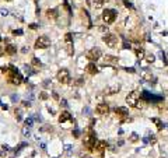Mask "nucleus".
<instances>
[{
	"instance_id": "52",
	"label": "nucleus",
	"mask_w": 168,
	"mask_h": 158,
	"mask_svg": "<svg viewBox=\"0 0 168 158\" xmlns=\"http://www.w3.org/2000/svg\"><path fill=\"white\" fill-rule=\"evenodd\" d=\"M34 3H35V4H38V0H34Z\"/></svg>"
},
{
	"instance_id": "56",
	"label": "nucleus",
	"mask_w": 168,
	"mask_h": 158,
	"mask_svg": "<svg viewBox=\"0 0 168 158\" xmlns=\"http://www.w3.org/2000/svg\"><path fill=\"white\" fill-rule=\"evenodd\" d=\"M122 2H123V0H122Z\"/></svg>"
},
{
	"instance_id": "45",
	"label": "nucleus",
	"mask_w": 168,
	"mask_h": 158,
	"mask_svg": "<svg viewBox=\"0 0 168 158\" xmlns=\"http://www.w3.org/2000/svg\"><path fill=\"white\" fill-rule=\"evenodd\" d=\"M60 105H62V106H67V101H66V99H62V101H60Z\"/></svg>"
},
{
	"instance_id": "53",
	"label": "nucleus",
	"mask_w": 168,
	"mask_h": 158,
	"mask_svg": "<svg viewBox=\"0 0 168 158\" xmlns=\"http://www.w3.org/2000/svg\"><path fill=\"white\" fill-rule=\"evenodd\" d=\"M84 158H91V157H88V155H87V157H84Z\"/></svg>"
},
{
	"instance_id": "38",
	"label": "nucleus",
	"mask_w": 168,
	"mask_h": 158,
	"mask_svg": "<svg viewBox=\"0 0 168 158\" xmlns=\"http://www.w3.org/2000/svg\"><path fill=\"white\" fill-rule=\"evenodd\" d=\"M149 143H151V144H156L157 143V139H156V136H150V139H149Z\"/></svg>"
},
{
	"instance_id": "28",
	"label": "nucleus",
	"mask_w": 168,
	"mask_h": 158,
	"mask_svg": "<svg viewBox=\"0 0 168 158\" xmlns=\"http://www.w3.org/2000/svg\"><path fill=\"white\" fill-rule=\"evenodd\" d=\"M64 41H66V42H73V35H71L70 32H67L66 35H64Z\"/></svg>"
},
{
	"instance_id": "36",
	"label": "nucleus",
	"mask_w": 168,
	"mask_h": 158,
	"mask_svg": "<svg viewBox=\"0 0 168 158\" xmlns=\"http://www.w3.org/2000/svg\"><path fill=\"white\" fill-rule=\"evenodd\" d=\"M147 62H149V63H153L154 60H156V56H154V55H149V56H147V59H146Z\"/></svg>"
},
{
	"instance_id": "34",
	"label": "nucleus",
	"mask_w": 168,
	"mask_h": 158,
	"mask_svg": "<svg viewBox=\"0 0 168 158\" xmlns=\"http://www.w3.org/2000/svg\"><path fill=\"white\" fill-rule=\"evenodd\" d=\"M123 4H125L128 9H130V10H135V7H133V4H132V3H129L128 0H123Z\"/></svg>"
},
{
	"instance_id": "37",
	"label": "nucleus",
	"mask_w": 168,
	"mask_h": 158,
	"mask_svg": "<svg viewBox=\"0 0 168 158\" xmlns=\"http://www.w3.org/2000/svg\"><path fill=\"white\" fill-rule=\"evenodd\" d=\"M24 69H25V73L27 74H34V73H35V71H34V70H31V67H28V66H25V67H24Z\"/></svg>"
},
{
	"instance_id": "32",
	"label": "nucleus",
	"mask_w": 168,
	"mask_h": 158,
	"mask_svg": "<svg viewBox=\"0 0 168 158\" xmlns=\"http://www.w3.org/2000/svg\"><path fill=\"white\" fill-rule=\"evenodd\" d=\"M32 118H28V119H25V122H24V123H25V126H27V127H31V126H32Z\"/></svg>"
},
{
	"instance_id": "19",
	"label": "nucleus",
	"mask_w": 168,
	"mask_h": 158,
	"mask_svg": "<svg viewBox=\"0 0 168 158\" xmlns=\"http://www.w3.org/2000/svg\"><path fill=\"white\" fill-rule=\"evenodd\" d=\"M150 102H154V104H160V102H163V97H161V95H153V94H151Z\"/></svg>"
},
{
	"instance_id": "12",
	"label": "nucleus",
	"mask_w": 168,
	"mask_h": 158,
	"mask_svg": "<svg viewBox=\"0 0 168 158\" xmlns=\"http://www.w3.org/2000/svg\"><path fill=\"white\" fill-rule=\"evenodd\" d=\"M119 90H121V85L115 84V85H112V87H108L107 90H105V94H107V95H112V94L119 92Z\"/></svg>"
},
{
	"instance_id": "15",
	"label": "nucleus",
	"mask_w": 168,
	"mask_h": 158,
	"mask_svg": "<svg viewBox=\"0 0 168 158\" xmlns=\"http://www.w3.org/2000/svg\"><path fill=\"white\" fill-rule=\"evenodd\" d=\"M46 17L48 18H52V20L57 18V10L56 9H48L46 10Z\"/></svg>"
},
{
	"instance_id": "11",
	"label": "nucleus",
	"mask_w": 168,
	"mask_h": 158,
	"mask_svg": "<svg viewBox=\"0 0 168 158\" xmlns=\"http://www.w3.org/2000/svg\"><path fill=\"white\" fill-rule=\"evenodd\" d=\"M85 71H87L88 74H97L98 71H99V69L95 66V63L94 62H91V63H88L87 64V67H85Z\"/></svg>"
},
{
	"instance_id": "39",
	"label": "nucleus",
	"mask_w": 168,
	"mask_h": 158,
	"mask_svg": "<svg viewBox=\"0 0 168 158\" xmlns=\"http://www.w3.org/2000/svg\"><path fill=\"white\" fill-rule=\"evenodd\" d=\"M123 48H125V49H129V48H132V43L128 42V41H125V42H123Z\"/></svg>"
},
{
	"instance_id": "42",
	"label": "nucleus",
	"mask_w": 168,
	"mask_h": 158,
	"mask_svg": "<svg viewBox=\"0 0 168 158\" xmlns=\"http://www.w3.org/2000/svg\"><path fill=\"white\" fill-rule=\"evenodd\" d=\"M6 153H7V151H6L4 148H3V146H2V147H0V158H2V157H4V155H6Z\"/></svg>"
},
{
	"instance_id": "14",
	"label": "nucleus",
	"mask_w": 168,
	"mask_h": 158,
	"mask_svg": "<svg viewBox=\"0 0 168 158\" xmlns=\"http://www.w3.org/2000/svg\"><path fill=\"white\" fill-rule=\"evenodd\" d=\"M4 52L7 53V55H10V56H13V55L17 52V46L13 45V43H10V45H7V46L4 48Z\"/></svg>"
},
{
	"instance_id": "24",
	"label": "nucleus",
	"mask_w": 168,
	"mask_h": 158,
	"mask_svg": "<svg viewBox=\"0 0 168 158\" xmlns=\"http://www.w3.org/2000/svg\"><path fill=\"white\" fill-rule=\"evenodd\" d=\"M21 133H23V136H24V137H30V136H31V132H30V129L27 127V126H25V127H23Z\"/></svg>"
},
{
	"instance_id": "29",
	"label": "nucleus",
	"mask_w": 168,
	"mask_h": 158,
	"mask_svg": "<svg viewBox=\"0 0 168 158\" xmlns=\"http://www.w3.org/2000/svg\"><path fill=\"white\" fill-rule=\"evenodd\" d=\"M14 113H16V118H17V121H21V118H23V113H21V111H20V109H16V111H14Z\"/></svg>"
},
{
	"instance_id": "26",
	"label": "nucleus",
	"mask_w": 168,
	"mask_h": 158,
	"mask_svg": "<svg viewBox=\"0 0 168 158\" xmlns=\"http://www.w3.org/2000/svg\"><path fill=\"white\" fill-rule=\"evenodd\" d=\"M136 141H139L137 133H132V134H130V143H136Z\"/></svg>"
},
{
	"instance_id": "46",
	"label": "nucleus",
	"mask_w": 168,
	"mask_h": 158,
	"mask_svg": "<svg viewBox=\"0 0 168 158\" xmlns=\"http://www.w3.org/2000/svg\"><path fill=\"white\" fill-rule=\"evenodd\" d=\"M64 150H66V151H70V150H71V146H70V144H66V146H64Z\"/></svg>"
},
{
	"instance_id": "41",
	"label": "nucleus",
	"mask_w": 168,
	"mask_h": 158,
	"mask_svg": "<svg viewBox=\"0 0 168 158\" xmlns=\"http://www.w3.org/2000/svg\"><path fill=\"white\" fill-rule=\"evenodd\" d=\"M84 83V78H77V81H76V83H74V85H81V84H83Z\"/></svg>"
},
{
	"instance_id": "49",
	"label": "nucleus",
	"mask_w": 168,
	"mask_h": 158,
	"mask_svg": "<svg viewBox=\"0 0 168 158\" xmlns=\"http://www.w3.org/2000/svg\"><path fill=\"white\" fill-rule=\"evenodd\" d=\"M3 53H4V48H3L2 45H0V56H2Z\"/></svg>"
},
{
	"instance_id": "17",
	"label": "nucleus",
	"mask_w": 168,
	"mask_h": 158,
	"mask_svg": "<svg viewBox=\"0 0 168 158\" xmlns=\"http://www.w3.org/2000/svg\"><path fill=\"white\" fill-rule=\"evenodd\" d=\"M64 49H66V52L69 56H73L74 53V49H73V42H66V46H64Z\"/></svg>"
},
{
	"instance_id": "2",
	"label": "nucleus",
	"mask_w": 168,
	"mask_h": 158,
	"mask_svg": "<svg viewBox=\"0 0 168 158\" xmlns=\"http://www.w3.org/2000/svg\"><path fill=\"white\" fill-rule=\"evenodd\" d=\"M83 144H84V146L87 147L90 151H94V150H95V146H97V137H95L94 132H90L88 134L84 136Z\"/></svg>"
},
{
	"instance_id": "10",
	"label": "nucleus",
	"mask_w": 168,
	"mask_h": 158,
	"mask_svg": "<svg viewBox=\"0 0 168 158\" xmlns=\"http://www.w3.org/2000/svg\"><path fill=\"white\" fill-rule=\"evenodd\" d=\"M95 111H97L98 115H107L109 112V106L105 104V102H101V104L97 105V108H95Z\"/></svg>"
},
{
	"instance_id": "50",
	"label": "nucleus",
	"mask_w": 168,
	"mask_h": 158,
	"mask_svg": "<svg viewBox=\"0 0 168 158\" xmlns=\"http://www.w3.org/2000/svg\"><path fill=\"white\" fill-rule=\"evenodd\" d=\"M2 14H3V16H7L9 11H7V10H2Z\"/></svg>"
},
{
	"instance_id": "16",
	"label": "nucleus",
	"mask_w": 168,
	"mask_h": 158,
	"mask_svg": "<svg viewBox=\"0 0 168 158\" xmlns=\"http://www.w3.org/2000/svg\"><path fill=\"white\" fill-rule=\"evenodd\" d=\"M107 148V141H104V140H102V141H97V146H95V150L97 151H99V153H104V150Z\"/></svg>"
},
{
	"instance_id": "30",
	"label": "nucleus",
	"mask_w": 168,
	"mask_h": 158,
	"mask_svg": "<svg viewBox=\"0 0 168 158\" xmlns=\"http://www.w3.org/2000/svg\"><path fill=\"white\" fill-rule=\"evenodd\" d=\"M63 6H64V9H66V11L69 13V14H71V7L69 6V3H67L66 0H64V2H63Z\"/></svg>"
},
{
	"instance_id": "35",
	"label": "nucleus",
	"mask_w": 168,
	"mask_h": 158,
	"mask_svg": "<svg viewBox=\"0 0 168 158\" xmlns=\"http://www.w3.org/2000/svg\"><path fill=\"white\" fill-rule=\"evenodd\" d=\"M151 78H153V76L150 74V73H144V74H143V80L149 81V80H151Z\"/></svg>"
},
{
	"instance_id": "57",
	"label": "nucleus",
	"mask_w": 168,
	"mask_h": 158,
	"mask_svg": "<svg viewBox=\"0 0 168 158\" xmlns=\"http://www.w3.org/2000/svg\"><path fill=\"white\" fill-rule=\"evenodd\" d=\"M11 158H13V157H11Z\"/></svg>"
},
{
	"instance_id": "3",
	"label": "nucleus",
	"mask_w": 168,
	"mask_h": 158,
	"mask_svg": "<svg viewBox=\"0 0 168 158\" xmlns=\"http://www.w3.org/2000/svg\"><path fill=\"white\" fill-rule=\"evenodd\" d=\"M56 80L62 84H69L70 83V73L67 69H60L56 74Z\"/></svg>"
},
{
	"instance_id": "20",
	"label": "nucleus",
	"mask_w": 168,
	"mask_h": 158,
	"mask_svg": "<svg viewBox=\"0 0 168 158\" xmlns=\"http://www.w3.org/2000/svg\"><path fill=\"white\" fill-rule=\"evenodd\" d=\"M31 66H34V67L39 69L41 66H42V63H41V60L38 59V57H32V60H31Z\"/></svg>"
},
{
	"instance_id": "1",
	"label": "nucleus",
	"mask_w": 168,
	"mask_h": 158,
	"mask_svg": "<svg viewBox=\"0 0 168 158\" xmlns=\"http://www.w3.org/2000/svg\"><path fill=\"white\" fill-rule=\"evenodd\" d=\"M7 78H9V83L10 84H14V85H20L24 81L21 73L14 67V66H9V71H7Z\"/></svg>"
},
{
	"instance_id": "5",
	"label": "nucleus",
	"mask_w": 168,
	"mask_h": 158,
	"mask_svg": "<svg viewBox=\"0 0 168 158\" xmlns=\"http://www.w3.org/2000/svg\"><path fill=\"white\" fill-rule=\"evenodd\" d=\"M139 99H140V91L135 90V91H132V92H129V94H128V97H126V102L129 104V106H135V108H136V104L139 102Z\"/></svg>"
},
{
	"instance_id": "21",
	"label": "nucleus",
	"mask_w": 168,
	"mask_h": 158,
	"mask_svg": "<svg viewBox=\"0 0 168 158\" xmlns=\"http://www.w3.org/2000/svg\"><path fill=\"white\" fill-rule=\"evenodd\" d=\"M136 52V57H137L139 60H142V59H144V56H146V53H144V49H137V50H135Z\"/></svg>"
},
{
	"instance_id": "47",
	"label": "nucleus",
	"mask_w": 168,
	"mask_h": 158,
	"mask_svg": "<svg viewBox=\"0 0 168 158\" xmlns=\"http://www.w3.org/2000/svg\"><path fill=\"white\" fill-rule=\"evenodd\" d=\"M31 29H36V28H38V25H36V24H31Z\"/></svg>"
},
{
	"instance_id": "18",
	"label": "nucleus",
	"mask_w": 168,
	"mask_h": 158,
	"mask_svg": "<svg viewBox=\"0 0 168 158\" xmlns=\"http://www.w3.org/2000/svg\"><path fill=\"white\" fill-rule=\"evenodd\" d=\"M104 60H105V63H116V62H118V57L112 56V55H107V56L104 57Z\"/></svg>"
},
{
	"instance_id": "8",
	"label": "nucleus",
	"mask_w": 168,
	"mask_h": 158,
	"mask_svg": "<svg viewBox=\"0 0 168 158\" xmlns=\"http://www.w3.org/2000/svg\"><path fill=\"white\" fill-rule=\"evenodd\" d=\"M85 56H87V59H90L91 62H97L99 57H101V50H99L98 48H92V49H90L85 53Z\"/></svg>"
},
{
	"instance_id": "44",
	"label": "nucleus",
	"mask_w": 168,
	"mask_h": 158,
	"mask_svg": "<svg viewBox=\"0 0 168 158\" xmlns=\"http://www.w3.org/2000/svg\"><path fill=\"white\" fill-rule=\"evenodd\" d=\"M23 105L25 106V108H27V106L30 108V106H31V102H28V101H23Z\"/></svg>"
},
{
	"instance_id": "27",
	"label": "nucleus",
	"mask_w": 168,
	"mask_h": 158,
	"mask_svg": "<svg viewBox=\"0 0 168 158\" xmlns=\"http://www.w3.org/2000/svg\"><path fill=\"white\" fill-rule=\"evenodd\" d=\"M24 147H27V143H21V144H18V146L14 148V153H18V151H21Z\"/></svg>"
},
{
	"instance_id": "31",
	"label": "nucleus",
	"mask_w": 168,
	"mask_h": 158,
	"mask_svg": "<svg viewBox=\"0 0 168 158\" xmlns=\"http://www.w3.org/2000/svg\"><path fill=\"white\" fill-rule=\"evenodd\" d=\"M98 31L101 34H108V27L107 25H102V27H99V28H98Z\"/></svg>"
},
{
	"instance_id": "23",
	"label": "nucleus",
	"mask_w": 168,
	"mask_h": 158,
	"mask_svg": "<svg viewBox=\"0 0 168 158\" xmlns=\"http://www.w3.org/2000/svg\"><path fill=\"white\" fill-rule=\"evenodd\" d=\"M105 2H107V0H94V7L95 9H101L102 6L105 4Z\"/></svg>"
},
{
	"instance_id": "9",
	"label": "nucleus",
	"mask_w": 168,
	"mask_h": 158,
	"mask_svg": "<svg viewBox=\"0 0 168 158\" xmlns=\"http://www.w3.org/2000/svg\"><path fill=\"white\" fill-rule=\"evenodd\" d=\"M115 113L118 115V118L121 119H126L129 116V109L125 108V106H118V108L115 109Z\"/></svg>"
},
{
	"instance_id": "40",
	"label": "nucleus",
	"mask_w": 168,
	"mask_h": 158,
	"mask_svg": "<svg viewBox=\"0 0 168 158\" xmlns=\"http://www.w3.org/2000/svg\"><path fill=\"white\" fill-rule=\"evenodd\" d=\"M39 97H41V99H43V101H45V99H48V92H45V91H43V92H41V95H39Z\"/></svg>"
},
{
	"instance_id": "25",
	"label": "nucleus",
	"mask_w": 168,
	"mask_h": 158,
	"mask_svg": "<svg viewBox=\"0 0 168 158\" xmlns=\"http://www.w3.org/2000/svg\"><path fill=\"white\" fill-rule=\"evenodd\" d=\"M144 106H146V101H143V99L140 98L139 102L136 104V108H137V109H142V108H144Z\"/></svg>"
},
{
	"instance_id": "51",
	"label": "nucleus",
	"mask_w": 168,
	"mask_h": 158,
	"mask_svg": "<svg viewBox=\"0 0 168 158\" xmlns=\"http://www.w3.org/2000/svg\"><path fill=\"white\" fill-rule=\"evenodd\" d=\"M84 112H85V115H88V112H90V108H84Z\"/></svg>"
},
{
	"instance_id": "22",
	"label": "nucleus",
	"mask_w": 168,
	"mask_h": 158,
	"mask_svg": "<svg viewBox=\"0 0 168 158\" xmlns=\"http://www.w3.org/2000/svg\"><path fill=\"white\" fill-rule=\"evenodd\" d=\"M151 122H154V123H156V125H157V129H158V130H163L164 125H163V122H161L158 118H153V119H151Z\"/></svg>"
},
{
	"instance_id": "33",
	"label": "nucleus",
	"mask_w": 168,
	"mask_h": 158,
	"mask_svg": "<svg viewBox=\"0 0 168 158\" xmlns=\"http://www.w3.org/2000/svg\"><path fill=\"white\" fill-rule=\"evenodd\" d=\"M80 134H81V132H80V130H78L77 127L73 130V136H74V139H78V137H80Z\"/></svg>"
},
{
	"instance_id": "13",
	"label": "nucleus",
	"mask_w": 168,
	"mask_h": 158,
	"mask_svg": "<svg viewBox=\"0 0 168 158\" xmlns=\"http://www.w3.org/2000/svg\"><path fill=\"white\" fill-rule=\"evenodd\" d=\"M71 119V116H70V113L67 112V111H63L59 115V122L60 123H64V122H67V121H70Z\"/></svg>"
},
{
	"instance_id": "7",
	"label": "nucleus",
	"mask_w": 168,
	"mask_h": 158,
	"mask_svg": "<svg viewBox=\"0 0 168 158\" xmlns=\"http://www.w3.org/2000/svg\"><path fill=\"white\" fill-rule=\"evenodd\" d=\"M34 46H35L36 49H46V48L50 46V39L46 35H42L35 41V45Z\"/></svg>"
},
{
	"instance_id": "4",
	"label": "nucleus",
	"mask_w": 168,
	"mask_h": 158,
	"mask_svg": "<svg viewBox=\"0 0 168 158\" xmlns=\"http://www.w3.org/2000/svg\"><path fill=\"white\" fill-rule=\"evenodd\" d=\"M116 10L114 9H107L104 13H102V20H104V22L105 24H112L115 21V18H116Z\"/></svg>"
},
{
	"instance_id": "43",
	"label": "nucleus",
	"mask_w": 168,
	"mask_h": 158,
	"mask_svg": "<svg viewBox=\"0 0 168 158\" xmlns=\"http://www.w3.org/2000/svg\"><path fill=\"white\" fill-rule=\"evenodd\" d=\"M23 34V29H14L13 31V35H21Z\"/></svg>"
},
{
	"instance_id": "55",
	"label": "nucleus",
	"mask_w": 168,
	"mask_h": 158,
	"mask_svg": "<svg viewBox=\"0 0 168 158\" xmlns=\"http://www.w3.org/2000/svg\"><path fill=\"white\" fill-rule=\"evenodd\" d=\"M7 2H11V0H7Z\"/></svg>"
},
{
	"instance_id": "54",
	"label": "nucleus",
	"mask_w": 168,
	"mask_h": 158,
	"mask_svg": "<svg viewBox=\"0 0 168 158\" xmlns=\"http://www.w3.org/2000/svg\"><path fill=\"white\" fill-rule=\"evenodd\" d=\"M0 42H2V38H0Z\"/></svg>"
},
{
	"instance_id": "48",
	"label": "nucleus",
	"mask_w": 168,
	"mask_h": 158,
	"mask_svg": "<svg viewBox=\"0 0 168 158\" xmlns=\"http://www.w3.org/2000/svg\"><path fill=\"white\" fill-rule=\"evenodd\" d=\"M52 95H53V98H55V99H59V95H57V94H56V92H55V91L52 92Z\"/></svg>"
},
{
	"instance_id": "6",
	"label": "nucleus",
	"mask_w": 168,
	"mask_h": 158,
	"mask_svg": "<svg viewBox=\"0 0 168 158\" xmlns=\"http://www.w3.org/2000/svg\"><path fill=\"white\" fill-rule=\"evenodd\" d=\"M102 41L107 43V46L109 48H118V36L114 34H105L102 36Z\"/></svg>"
}]
</instances>
